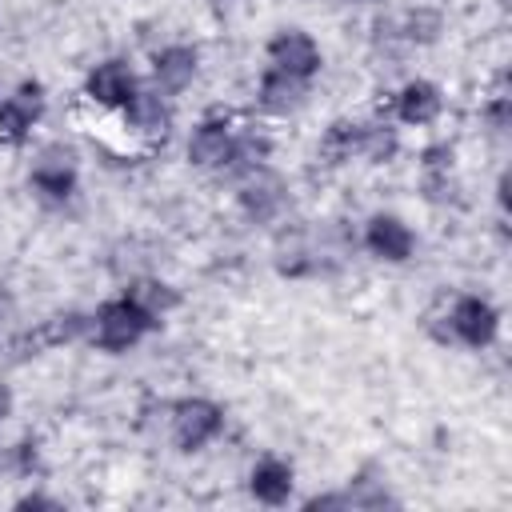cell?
<instances>
[{"instance_id":"cell-1","label":"cell","mask_w":512,"mask_h":512,"mask_svg":"<svg viewBox=\"0 0 512 512\" xmlns=\"http://www.w3.org/2000/svg\"><path fill=\"white\" fill-rule=\"evenodd\" d=\"M152 324H156V320H152L136 300H128V296H120V300H104V304L96 308V320H92V328H96V344L108 348V352H124V348H132Z\"/></svg>"},{"instance_id":"cell-2","label":"cell","mask_w":512,"mask_h":512,"mask_svg":"<svg viewBox=\"0 0 512 512\" xmlns=\"http://www.w3.org/2000/svg\"><path fill=\"white\" fill-rule=\"evenodd\" d=\"M220 424H224V416H220V408L212 400H180L172 408V436H176V444L184 452L208 444L220 432Z\"/></svg>"},{"instance_id":"cell-3","label":"cell","mask_w":512,"mask_h":512,"mask_svg":"<svg viewBox=\"0 0 512 512\" xmlns=\"http://www.w3.org/2000/svg\"><path fill=\"white\" fill-rule=\"evenodd\" d=\"M268 56H272V68H280V72H288V76H296V80H308V76L320 68V48H316V40H312L308 32H300V28L280 32V36L268 44Z\"/></svg>"},{"instance_id":"cell-4","label":"cell","mask_w":512,"mask_h":512,"mask_svg":"<svg viewBox=\"0 0 512 512\" xmlns=\"http://www.w3.org/2000/svg\"><path fill=\"white\" fill-rule=\"evenodd\" d=\"M496 324H500L496 308H492L488 300H480V296H460V300L452 304V332H456L464 344H472V348L492 344Z\"/></svg>"},{"instance_id":"cell-5","label":"cell","mask_w":512,"mask_h":512,"mask_svg":"<svg viewBox=\"0 0 512 512\" xmlns=\"http://www.w3.org/2000/svg\"><path fill=\"white\" fill-rule=\"evenodd\" d=\"M132 92H136V76H132V68L120 64V60H104V64H96V72L88 76V96H92L96 104L124 108V104L132 100Z\"/></svg>"},{"instance_id":"cell-6","label":"cell","mask_w":512,"mask_h":512,"mask_svg":"<svg viewBox=\"0 0 512 512\" xmlns=\"http://www.w3.org/2000/svg\"><path fill=\"white\" fill-rule=\"evenodd\" d=\"M364 244L380 256V260H392V264H400V260H408L412 256V232H408V224L404 220H396V216H372L368 220V232H364Z\"/></svg>"},{"instance_id":"cell-7","label":"cell","mask_w":512,"mask_h":512,"mask_svg":"<svg viewBox=\"0 0 512 512\" xmlns=\"http://www.w3.org/2000/svg\"><path fill=\"white\" fill-rule=\"evenodd\" d=\"M232 148H236V140H232L228 124H216V120H204L188 140V156L200 168H216V164L232 160Z\"/></svg>"},{"instance_id":"cell-8","label":"cell","mask_w":512,"mask_h":512,"mask_svg":"<svg viewBox=\"0 0 512 512\" xmlns=\"http://www.w3.org/2000/svg\"><path fill=\"white\" fill-rule=\"evenodd\" d=\"M124 116L136 132L144 136H164L168 124H172V108L156 96V92H132V100L124 104Z\"/></svg>"},{"instance_id":"cell-9","label":"cell","mask_w":512,"mask_h":512,"mask_svg":"<svg viewBox=\"0 0 512 512\" xmlns=\"http://www.w3.org/2000/svg\"><path fill=\"white\" fill-rule=\"evenodd\" d=\"M252 496L264 500V504H284L292 496V468L276 456H264L252 468Z\"/></svg>"},{"instance_id":"cell-10","label":"cell","mask_w":512,"mask_h":512,"mask_svg":"<svg viewBox=\"0 0 512 512\" xmlns=\"http://www.w3.org/2000/svg\"><path fill=\"white\" fill-rule=\"evenodd\" d=\"M40 108H44L40 88H36V84H24L16 96H8V100L0 104V128H4L12 140H20V136L32 128V120L40 116Z\"/></svg>"},{"instance_id":"cell-11","label":"cell","mask_w":512,"mask_h":512,"mask_svg":"<svg viewBox=\"0 0 512 512\" xmlns=\"http://www.w3.org/2000/svg\"><path fill=\"white\" fill-rule=\"evenodd\" d=\"M260 104L272 108V112H292L304 104V80L280 72V68H268L260 76Z\"/></svg>"},{"instance_id":"cell-12","label":"cell","mask_w":512,"mask_h":512,"mask_svg":"<svg viewBox=\"0 0 512 512\" xmlns=\"http://www.w3.org/2000/svg\"><path fill=\"white\" fill-rule=\"evenodd\" d=\"M152 72H156V80H160L168 92H180V88L196 76V52H192V48H184V44H172V48L156 52Z\"/></svg>"},{"instance_id":"cell-13","label":"cell","mask_w":512,"mask_h":512,"mask_svg":"<svg viewBox=\"0 0 512 512\" xmlns=\"http://www.w3.org/2000/svg\"><path fill=\"white\" fill-rule=\"evenodd\" d=\"M396 112H400L404 124H428V120H436V112H440V88L428 84V80H412L400 92Z\"/></svg>"},{"instance_id":"cell-14","label":"cell","mask_w":512,"mask_h":512,"mask_svg":"<svg viewBox=\"0 0 512 512\" xmlns=\"http://www.w3.org/2000/svg\"><path fill=\"white\" fill-rule=\"evenodd\" d=\"M32 184H36L44 196L64 200V196H72V188H76V172H72V164H64V160H44V164H36Z\"/></svg>"},{"instance_id":"cell-15","label":"cell","mask_w":512,"mask_h":512,"mask_svg":"<svg viewBox=\"0 0 512 512\" xmlns=\"http://www.w3.org/2000/svg\"><path fill=\"white\" fill-rule=\"evenodd\" d=\"M124 296H128V300H136V304H140V308H144L152 320H160V316H164V312L176 304V292H172L168 284H160V280H136V284L124 292Z\"/></svg>"},{"instance_id":"cell-16","label":"cell","mask_w":512,"mask_h":512,"mask_svg":"<svg viewBox=\"0 0 512 512\" xmlns=\"http://www.w3.org/2000/svg\"><path fill=\"white\" fill-rule=\"evenodd\" d=\"M240 200H244V208H248L256 220H268V216L280 208V184L268 180V176H256V180L240 192Z\"/></svg>"},{"instance_id":"cell-17","label":"cell","mask_w":512,"mask_h":512,"mask_svg":"<svg viewBox=\"0 0 512 512\" xmlns=\"http://www.w3.org/2000/svg\"><path fill=\"white\" fill-rule=\"evenodd\" d=\"M4 404H8V400H4V392H0V416H4Z\"/></svg>"}]
</instances>
